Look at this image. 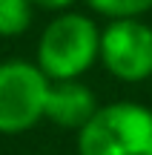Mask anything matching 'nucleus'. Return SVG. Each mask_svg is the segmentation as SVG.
Instances as JSON below:
<instances>
[{"mask_svg":"<svg viewBox=\"0 0 152 155\" xmlns=\"http://www.w3.org/2000/svg\"><path fill=\"white\" fill-rule=\"evenodd\" d=\"M101 61V26L80 12H57L37 38L34 63L49 81H72Z\"/></svg>","mask_w":152,"mask_h":155,"instance_id":"f257e3e1","label":"nucleus"},{"mask_svg":"<svg viewBox=\"0 0 152 155\" xmlns=\"http://www.w3.org/2000/svg\"><path fill=\"white\" fill-rule=\"evenodd\" d=\"M78 155H152V109L138 101L98 106L78 129Z\"/></svg>","mask_w":152,"mask_h":155,"instance_id":"f03ea898","label":"nucleus"},{"mask_svg":"<svg viewBox=\"0 0 152 155\" xmlns=\"http://www.w3.org/2000/svg\"><path fill=\"white\" fill-rule=\"evenodd\" d=\"M52 81L32 61H0V135H20L46 118Z\"/></svg>","mask_w":152,"mask_h":155,"instance_id":"7ed1b4c3","label":"nucleus"},{"mask_svg":"<svg viewBox=\"0 0 152 155\" xmlns=\"http://www.w3.org/2000/svg\"><path fill=\"white\" fill-rule=\"evenodd\" d=\"M101 63L115 81L141 83L152 78V26L144 17L109 20L101 29Z\"/></svg>","mask_w":152,"mask_h":155,"instance_id":"20e7f679","label":"nucleus"},{"mask_svg":"<svg viewBox=\"0 0 152 155\" xmlns=\"http://www.w3.org/2000/svg\"><path fill=\"white\" fill-rule=\"evenodd\" d=\"M98 98L80 78L72 81H52L46 98V121L60 129H83L89 118L98 112Z\"/></svg>","mask_w":152,"mask_h":155,"instance_id":"39448f33","label":"nucleus"},{"mask_svg":"<svg viewBox=\"0 0 152 155\" xmlns=\"http://www.w3.org/2000/svg\"><path fill=\"white\" fill-rule=\"evenodd\" d=\"M34 17L32 0H0V38H17L29 32Z\"/></svg>","mask_w":152,"mask_h":155,"instance_id":"423d86ee","label":"nucleus"},{"mask_svg":"<svg viewBox=\"0 0 152 155\" xmlns=\"http://www.w3.org/2000/svg\"><path fill=\"white\" fill-rule=\"evenodd\" d=\"M86 6L106 20H124V17H144L152 9V0H86Z\"/></svg>","mask_w":152,"mask_h":155,"instance_id":"0eeeda50","label":"nucleus"},{"mask_svg":"<svg viewBox=\"0 0 152 155\" xmlns=\"http://www.w3.org/2000/svg\"><path fill=\"white\" fill-rule=\"evenodd\" d=\"M37 9H46V12H69V6L78 3V0H32Z\"/></svg>","mask_w":152,"mask_h":155,"instance_id":"6e6552de","label":"nucleus"}]
</instances>
